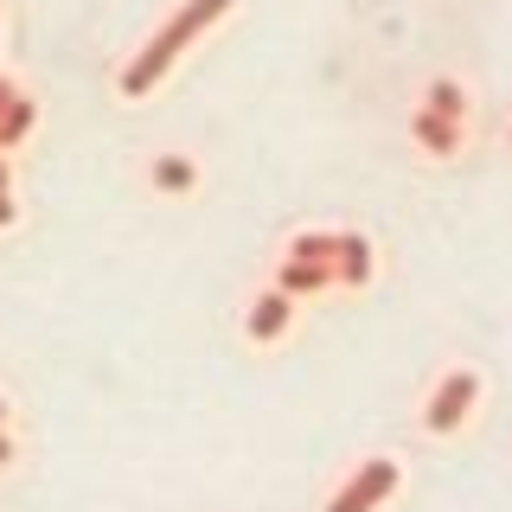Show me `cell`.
Listing matches in <instances>:
<instances>
[{"label":"cell","mask_w":512,"mask_h":512,"mask_svg":"<svg viewBox=\"0 0 512 512\" xmlns=\"http://www.w3.org/2000/svg\"><path fill=\"white\" fill-rule=\"evenodd\" d=\"M224 7H231V0H192V7L180 13V20H173L167 32H160V39L148 45V52H141V64H135V71L122 77V90H128V96H141V90H148L154 77H160V71H167V64H173V52H180V45H186V39H192V32H199L205 20H218Z\"/></svg>","instance_id":"obj_1"},{"label":"cell","mask_w":512,"mask_h":512,"mask_svg":"<svg viewBox=\"0 0 512 512\" xmlns=\"http://www.w3.org/2000/svg\"><path fill=\"white\" fill-rule=\"evenodd\" d=\"M474 404H480V372H474V365H455V372H442V384L429 391L423 429H429V436H455V429L474 416Z\"/></svg>","instance_id":"obj_2"},{"label":"cell","mask_w":512,"mask_h":512,"mask_svg":"<svg viewBox=\"0 0 512 512\" xmlns=\"http://www.w3.org/2000/svg\"><path fill=\"white\" fill-rule=\"evenodd\" d=\"M295 314H301L295 295H282V288H263V295L250 301V314H244V333H250L256 346H276V340H288Z\"/></svg>","instance_id":"obj_3"},{"label":"cell","mask_w":512,"mask_h":512,"mask_svg":"<svg viewBox=\"0 0 512 512\" xmlns=\"http://www.w3.org/2000/svg\"><path fill=\"white\" fill-rule=\"evenodd\" d=\"M352 487H359V500L378 512L397 487H404V461H397V455H365L359 468H352Z\"/></svg>","instance_id":"obj_4"},{"label":"cell","mask_w":512,"mask_h":512,"mask_svg":"<svg viewBox=\"0 0 512 512\" xmlns=\"http://www.w3.org/2000/svg\"><path fill=\"white\" fill-rule=\"evenodd\" d=\"M372 276H378L372 237H352V231H340V244H333V282H346V288H365Z\"/></svg>","instance_id":"obj_5"},{"label":"cell","mask_w":512,"mask_h":512,"mask_svg":"<svg viewBox=\"0 0 512 512\" xmlns=\"http://www.w3.org/2000/svg\"><path fill=\"white\" fill-rule=\"evenodd\" d=\"M276 288H282V295H295V301H308V295H320V288H333V263H308V256H282V269H276Z\"/></svg>","instance_id":"obj_6"},{"label":"cell","mask_w":512,"mask_h":512,"mask_svg":"<svg viewBox=\"0 0 512 512\" xmlns=\"http://www.w3.org/2000/svg\"><path fill=\"white\" fill-rule=\"evenodd\" d=\"M410 135L423 141L429 154H455V148H461V122H442V116H429V109L410 122Z\"/></svg>","instance_id":"obj_7"},{"label":"cell","mask_w":512,"mask_h":512,"mask_svg":"<svg viewBox=\"0 0 512 512\" xmlns=\"http://www.w3.org/2000/svg\"><path fill=\"white\" fill-rule=\"evenodd\" d=\"M148 180H154L160 192H192V180H199V173H192V160H186V154H160Z\"/></svg>","instance_id":"obj_8"},{"label":"cell","mask_w":512,"mask_h":512,"mask_svg":"<svg viewBox=\"0 0 512 512\" xmlns=\"http://www.w3.org/2000/svg\"><path fill=\"white\" fill-rule=\"evenodd\" d=\"M333 244H340V231H301L288 256H308V263H333Z\"/></svg>","instance_id":"obj_9"},{"label":"cell","mask_w":512,"mask_h":512,"mask_svg":"<svg viewBox=\"0 0 512 512\" xmlns=\"http://www.w3.org/2000/svg\"><path fill=\"white\" fill-rule=\"evenodd\" d=\"M429 116H442V122H461V116H468V96H461L455 84H429Z\"/></svg>","instance_id":"obj_10"},{"label":"cell","mask_w":512,"mask_h":512,"mask_svg":"<svg viewBox=\"0 0 512 512\" xmlns=\"http://www.w3.org/2000/svg\"><path fill=\"white\" fill-rule=\"evenodd\" d=\"M20 224V205H13V192H0V231H13Z\"/></svg>","instance_id":"obj_11"},{"label":"cell","mask_w":512,"mask_h":512,"mask_svg":"<svg viewBox=\"0 0 512 512\" xmlns=\"http://www.w3.org/2000/svg\"><path fill=\"white\" fill-rule=\"evenodd\" d=\"M20 461V442H13V429H0V468H13Z\"/></svg>","instance_id":"obj_12"},{"label":"cell","mask_w":512,"mask_h":512,"mask_svg":"<svg viewBox=\"0 0 512 512\" xmlns=\"http://www.w3.org/2000/svg\"><path fill=\"white\" fill-rule=\"evenodd\" d=\"M0 192H13V167H7V154H0Z\"/></svg>","instance_id":"obj_13"},{"label":"cell","mask_w":512,"mask_h":512,"mask_svg":"<svg viewBox=\"0 0 512 512\" xmlns=\"http://www.w3.org/2000/svg\"><path fill=\"white\" fill-rule=\"evenodd\" d=\"M7 416H13V404H7V391H0V429H7Z\"/></svg>","instance_id":"obj_14"}]
</instances>
